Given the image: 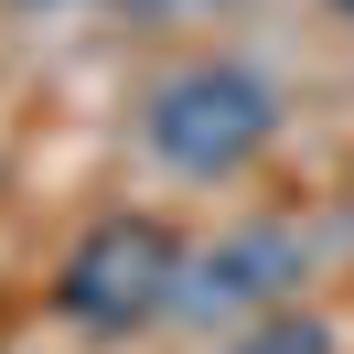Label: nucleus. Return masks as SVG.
Masks as SVG:
<instances>
[{
  "mask_svg": "<svg viewBox=\"0 0 354 354\" xmlns=\"http://www.w3.org/2000/svg\"><path fill=\"white\" fill-rule=\"evenodd\" d=\"M140 140H151V161H172V172L194 183H225L247 172V161L279 140V97H268L258 65H172L151 86V108H140Z\"/></svg>",
  "mask_w": 354,
  "mask_h": 354,
  "instance_id": "1",
  "label": "nucleus"
},
{
  "mask_svg": "<svg viewBox=\"0 0 354 354\" xmlns=\"http://www.w3.org/2000/svg\"><path fill=\"white\" fill-rule=\"evenodd\" d=\"M183 236L161 215H97L86 236L65 247V279H54V311H65L75 333H140L161 322V311H183Z\"/></svg>",
  "mask_w": 354,
  "mask_h": 354,
  "instance_id": "2",
  "label": "nucleus"
},
{
  "mask_svg": "<svg viewBox=\"0 0 354 354\" xmlns=\"http://www.w3.org/2000/svg\"><path fill=\"white\" fill-rule=\"evenodd\" d=\"M268 268H279V236H247V247H225V258L183 268V301H258Z\"/></svg>",
  "mask_w": 354,
  "mask_h": 354,
  "instance_id": "3",
  "label": "nucleus"
},
{
  "mask_svg": "<svg viewBox=\"0 0 354 354\" xmlns=\"http://www.w3.org/2000/svg\"><path fill=\"white\" fill-rule=\"evenodd\" d=\"M225 354H333V333L311 322V311H279V322H258L247 344H225Z\"/></svg>",
  "mask_w": 354,
  "mask_h": 354,
  "instance_id": "4",
  "label": "nucleus"
},
{
  "mask_svg": "<svg viewBox=\"0 0 354 354\" xmlns=\"http://www.w3.org/2000/svg\"><path fill=\"white\" fill-rule=\"evenodd\" d=\"M333 11H344V22H354V0H333Z\"/></svg>",
  "mask_w": 354,
  "mask_h": 354,
  "instance_id": "5",
  "label": "nucleus"
}]
</instances>
